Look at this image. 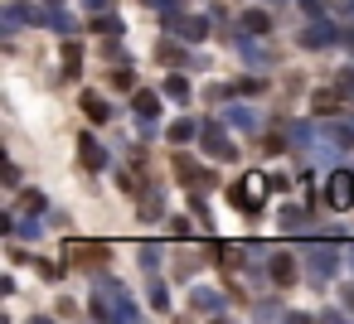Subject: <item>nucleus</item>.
I'll return each instance as SVG.
<instances>
[{
  "label": "nucleus",
  "instance_id": "1",
  "mask_svg": "<svg viewBox=\"0 0 354 324\" xmlns=\"http://www.w3.org/2000/svg\"><path fill=\"white\" fill-rule=\"evenodd\" d=\"M262 194H267V179H262V174H248L238 189H228V199H233V203H243V208H257V203H262Z\"/></svg>",
  "mask_w": 354,
  "mask_h": 324
},
{
  "label": "nucleus",
  "instance_id": "3",
  "mask_svg": "<svg viewBox=\"0 0 354 324\" xmlns=\"http://www.w3.org/2000/svg\"><path fill=\"white\" fill-rule=\"evenodd\" d=\"M68 256H107V252H102V247H78V242H73Z\"/></svg>",
  "mask_w": 354,
  "mask_h": 324
},
{
  "label": "nucleus",
  "instance_id": "2",
  "mask_svg": "<svg viewBox=\"0 0 354 324\" xmlns=\"http://www.w3.org/2000/svg\"><path fill=\"white\" fill-rule=\"evenodd\" d=\"M325 203H330V208H349V203H354V179H349V174H335Z\"/></svg>",
  "mask_w": 354,
  "mask_h": 324
}]
</instances>
